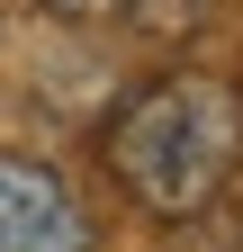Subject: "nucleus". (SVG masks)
Masks as SVG:
<instances>
[{
	"label": "nucleus",
	"instance_id": "f03ea898",
	"mask_svg": "<svg viewBox=\"0 0 243 252\" xmlns=\"http://www.w3.org/2000/svg\"><path fill=\"white\" fill-rule=\"evenodd\" d=\"M0 252H99L81 189L36 153H0Z\"/></svg>",
	"mask_w": 243,
	"mask_h": 252
},
{
	"label": "nucleus",
	"instance_id": "f257e3e1",
	"mask_svg": "<svg viewBox=\"0 0 243 252\" xmlns=\"http://www.w3.org/2000/svg\"><path fill=\"white\" fill-rule=\"evenodd\" d=\"M99 162L144 216H207L243 171V90L225 72H153L99 126Z\"/></svg>",
	"mask_w": 243,
	"mask_h": 252
},
{
	"label": "nucleus",
	"instance_id": "7ed1b4c3",
	"mask_svg": "<svg viewBox=\"0 0 243 252\" xmlns=\"http://www.w3.org/2000/svg\"><path fill=\"white\" fill-rule=\"evenodd\" d=\"M54 18H108V9H126V0H45Z\"/></svg>",
	"mask_w": 243,
	"mask_h": 252
}]
</instances>
